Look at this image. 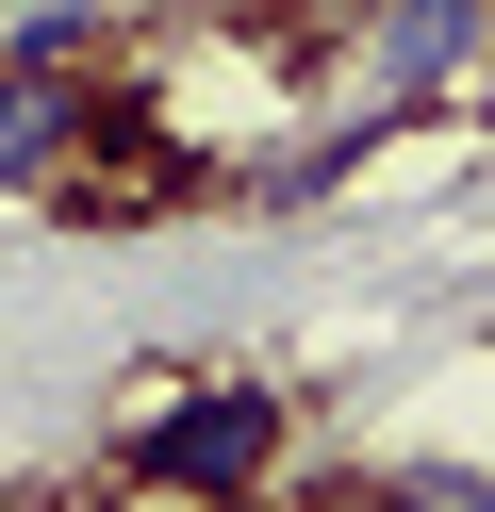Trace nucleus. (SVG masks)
Instances as JSON below:
<instances>
[{"label": "nucleus", "mask_w": 495, "mask_h": 512, "mask_svg": "<svg viewBox=\"0 0 495 512\" xmlns=\"http://www.w3.org/2000/svg\"><path fill=\"white\" fill-rule=\"evenodd\" d=\"M281 446H297L281 380H182V397L132 430V479L182 496V512H248V496H281Z\"/></svg>", "instance_id": "nucleus-1"}, {"label": "nucleus", "mask_w": 495, "mask_h": 512, "mask_svg": "<svg viewBox=\"0 0 495 512\" xmlns=\"http://www.w3.org/2000/svg\"><path fill=\"white\" fill-rule=\"evenodd\" d=\"M479 34H495V0H363V34H347V133H380V116L446 100Z\"/></svg>", "instance_id": "nucleus-2"}, {"label": "nucleus", "mask_w": 495, "mask_h": 512, "mask_svg": "<svg viewBox=\"0 0 495 512\" xmlns=\"http://www.w3.org/2000/svg\"><path fill=\"white\" fill-rule=\"evenodd\" d=\"M66 166H99V83L0 67V182H66Z\"/></svg>", "instance_id": "nucleus-3"}, {"label": "nucleus", "mask_w": 495, "mask_h": 512, "mask_svg": "<svg viewBox=\"0 0 495 512\" xmlns=\"http://www.w3.org/2000/svg\"><path fill=\"white\" fill-rule=\"evenodd\" d=\"M99 50H116V0H33L17 34H0V67H50V83H99Z\"/></svg>", "instance_id": "nucleus-4"}]
</instances>
